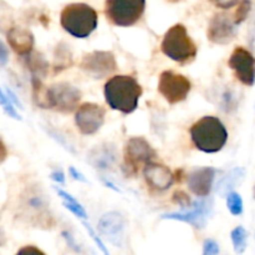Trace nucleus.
Instances as JSON below:
<instances>
[{
  "label": "nucleus",
  "mask_w": 255,
  "mask_h": 255,
  "mask_svg": "<svg viewBox=\"0 0 255 255\" xmlns=\"http://www.w3.org/2000/svg\"><path fill=\"white\" fill-rule=\"evenodd\" d=\"M60 22L70 35L85 39L96 29L97 12L94 7L84 2L69 4L61 11Z\"/></svg>",
  "instance_id": "7ed1b4c3"
},
{
  "label": "nucleus",
  "mask_w": 255,
  "mask_h": 255,
  "mask_svg": "<svg viewBox=\"0 0 255 255\" xmlns=\"http://www.w3.org/2000/svg\"><path fill=\"white\" fill-rule=\"evenodd\" d=\"M174 178L177 179V182H182V181H183V171H182V169H177L176 176H174Z\"/></svg>",
  "instance_id": "c85d7f7f"
},
{
  "label": "nucleus",
  "mask_w": 255,
  "mask_h": 255,
  "mask_svg": "<svg viewBox=\"0 0 255 255\" xmlns=\"http://www.w3.org/2000/svg\"><path fill=\"white\" fill-rule=\"evenodd\" d=\"M24 253H36V254H44L40 249L34 248V247H26V248H22L17 252V254H24Z\"/></svg>",
  "instance_id": "a878e982"
},
{
  "label": "nucleus",
  "mask_w": 255,
  "mask_h": 255,
  "mask_svg": "<svg viewBox=\"0 0 255 255\" xmlns=\"http://www.w3.org/2000/svg\"><path fill=\"white\" fill-rule=\"evenodd\" d=\"M203 253L206 255H213V254H218L219 253V248L218 244L213 241H206L204 242V251Z\"/></svg>",
  "instance_id": "5701e85b"
},
{
  "label": "nucleus",
  "mask_w": 255,
  "mask_h": 255,
  "mask_svg": "<svg viewBox=\"0 0 255 255\" xmlns=\"http://www.w3.org/2000/svg\"><path fill=\"white\" fill-rule=\"evenodd\" d=\"M216 6L222 7V9H229L239 2V0H211Z\"/></svg>",
  "instance_id": "b1692460"
},
{
  "label": "nucleus",
  "mask_w": 255,
  "mask_h": 255,
  "mask_svg": "<svg viewBox=\"0 0 255 255\" xmlns=\"http://www.w3.org/2000/svg\"><path fill=\"white\" fill-rule=\"evenodd\" d=\"M254 197H255V189H254Z\"/></svg>",
  "instance_id": "2f4dec72"
},
{
  "label": "nucleus",
  "mask_w": 255,
  "mask_h": 255,
  "mask_svg": "<svg viewBox=\"0 0 255 255\" xmlns=\"http://www.w3.org/2000/svg\"><path fill=\"white\" fill-rule=\"evenodd\" d=\"M171 1H177V0H171Z\"/></svg>",
  "instance_id": "7c9ffc66"
},
{
  "label": "nucleus",
  "mask_w": 255,
  "mask_h": 255,
  "mask_svg": "<svg viewBox=\"0 0 255 255\" xmlns=\"http://www.w3.org/2000/svg\"><path fill=\"white\" fill-rule=\"evenodd\" d=\"M80 67L95 79H104L117 69L115 55L110 51H94L84 55Z\"/></svg>",
  "instance_id": "6e6552de"
},
{
  "label": "nucleus",
  "mask_w": 255,
  "mask_h": 255,
  "mask_svg": "<svg viewBox=\"0 0 255 255\" xmlns=\"http://www.w3.org/2000/svg\"><path fill=\"white\" fill-rule=\"evenodd\" d=\"M56 191H57V193H59V196L62 197V198L65 199L64 204H65V207H66L67 209H70V211H71L72 213L76 214L77 217H82V218H86V217H87L86 212L84 211V208H82V207L80 206V204L77 203V202L75 201L72 197H70L69 194L65 193L64 191H60V189H56Z\"/></svg>",
  "instance_id": "f3484780"
},
{
  "label": "nucleus",
  "mask_w": 255,
  "mask_h": 255,
  "mask_svg": "<svg viewBox=\"0 0 255 255\" xmlns=\"http://www.w3.org/2000/svg\"><path fill=\"white\" fill-rule=\"evenodd\" d=\"M104 91L107 105L111 109L122 114H131L137 109L143 90L133 76L117 75L106 82Z\"/></svg>",
  "instance_id": "f257e3e1"
},
{
  "label": "nucleus",
  "mask_w": 255,
  "mask_h": 255,
  "mask_svg": "<svg viewBox=\"0 0 255 255\" xmlns=\"http://www.w3.org/2000/svg\"><path fill=\"white\" fill-rule=\"evenodd\" d=\"M6 50H5L4 45H1V64L4 65L5 61H6Z\"/></svg>",
  "instance_id": "c756f323"
},
{
  "label": "nucleus",
  "mask_w": 255,
  "mask_h": 255,
  "mask_svg": "<svg viewBox=\"0 0 255 255\" xmlns=\"http://www.w3.org/2000/svg\"><path fill=\"white\" fill-rule=\"evenodd\" d=\"M144 178H146L147 184L152 189L156 191H166L172 186L174 181V176L168 167L163 164L154 163V162H148L143 168Z\"/></svg>",
  "instance_id": "ddd939ff"
},
{
  "label": "nucleus",
  "mask_w": 255,
  "mask_h": 255,
  "mask_svg": "<svg viewBox=\"0 0 255 255\" xmlns=\"http://www.w3.org/2000/svg\"><path fill=\"white\" fill-rule=\"evenodd\" d=\"M232 241H233L236 252L242 253V252L244 251V248H246L247 232L244 231L242 227H238V228H236L233 232H232Z\"/></svg>",
  "instance_id": "a211bd4d"
},
{
  "label": "nucleus",
  "mask_w": 255,
  "mask_h": 255,
  "mask_svg": "<svg viewBox=\"0 0 255 255\" xmlns=\"http://www.w3.org/2000/svg\"><path fill=\"white\" fill-rule=\"evenodd\" d=\"M203 206L204 204H201V207H197L193 212L191 213H186V214H171V216H166L163 218H169V219H177V221H183L187 222V223H197L202 217L204 216V211H203Z\"/></svg>",
  "instance_id": "dca6fc26"
},
{
  "label": "nucleus",
  "mask_w": 255,
  "mask_h": 255,
  "mask_svg": "<svg viewBox=\"0 0 255 255\" xmlns=\"http://www.w3.org/2000/svg\"><path fill=\"white\" fill-rule=\"evenodd\" d=\"M1 104H2V106H4L5 111H6L7 114L11 115V116L15 117V119H16V120H19V117H17V114L14 111V109H12L11 104H9V102L6 101V99H5L4 95H1Z\"/></svg>",
  "instance_id": "393cba45"
},
{
  "label": "nucleus",
  "mask_w": 255,
  "mask_h": 255,
  "mask_svg": "<svg viewBox=\"0 0 255 255\" xmlns=\"http://www.w3.org/2000/svg\"><path fill=\"white\" fill-rule=\"evenodd\" d=\"M154 156L156 152L143 137H132L125 144V166L131 174L138 173Z\"/></svg>",
  "instance_id": "423d86ee"
},
{
  "label": "nucleus",
  "mask_w": 255,
  "mask_h": 255,
  "mask_svg": "<svg viewBox=\"0 0 255 255\" xmlns=\"http://www.w3.org/2000/svg\"><path fill=\"white\" fill-rule=\"evenodd\" d=\"M30 55V54H29ZM27 65H29L30 70L32 71V74H35V72H40V74H45V69H46V62H44L41 60V57L39 56V55H30V59H29V62H27Z\"/></svg>",
  "instance_id": "412c9836"
},
{
  "label": "nucleus",
  "mask_w": 255,
  "mask_h": 255,
  "mask_svg": "<svg viewBox=\"0 0 255 255\" xmlns=\"http://www.w3.org/2000/svg\"><path fill=\"white\" fill-rule=\"evenodd\" d=\"M81 92L72 85L61 82L49 87V109L70 114L79 106Z\"/></svg>",
  "instance_id": "1a4fd4ad"
},
{
  "label": "nucleus",
  "mask_w": 255,
  "mask_h": 255,
  "mask_svg": "<svg viewBox=\"0 0 255 255\" xmlns=\"http://www.w3.org/2000/svg\"><path fill=\"white\" fill-rule=\"evenodd\" d=\"M234 20L227 14H216L212 17L208 25L207 36L213 44L226 45L231 42L234 37Z\"/></svg>",
  "instance_id": "f8f14e48"
},
{
  "label": "nucleus",
  "mask_w": 255,
  "mask_h": 255,
  "mask_svg": "<svg viewBox=\"0 0 255 255\" xmlns=\"http://www.w3.org/2000/svg\"><path fill=\"white\" fill-rule=\"evenodd\" d=\"M214 179V169L209 167L196 169L188 177L189 189L198 197H207L211 193Z\"/></svg>",
  "instance_id": "2eb2a0df"
},
{
  "label": "nucleus",
  "mask_w": 255,
  "mask_h": 255,
  "mask_svg": "<svg viewBox=\"0 0 255 255\" xmlns=\"http://www.w3.org/2000/svg\"><path fill=\"white\" fill-rule=\"evenodd\" d=\"M251 7V0H242V1L239 2V6L238 9H237L236 14H234V22H236V24H242V22L248 17Z\"/></svg>",
  "instance_id": "aec40b11"
},
{
  "label": "nucleus",
  "mask_w": 255,
  "mask_h": 255,
  "mask_svg": "<svg viewBox=\"0 0 255 255\" xmlns=\"http://www.w3.org/2000/svg\"><path fill=\"white\" fill-rule=\"evenodd\" d=\"M192 89V84L186 76L171 71H163L159 76L158 91L167 102L174 105L184 101Z\"/></svg>",
  "instance_id": "0eeeda50"
},
{
  "label": "nucleus",
  "mask_w": 255,
  "mask_h": 255,
  "mask_svg": "<svg viewBox=\"0 0 255 255\" xmlns=\"http://www.w3.org/2000/svg\"><path fill=\"white\" fill-rule=\"evenodd\" d=\"M161 50L178 64H189L197 56V45L183 24H176L164 34Z\"/></svg>",
  "instance_id": "20e7f679"
},
{
  "label": "nucleus",
  "mask_w": 255,
  "mask_h": 255,
  "mask_svg": "<svg viewBox=\"0 0 255 255\" xmlns=\"http://www.w3.org/2000/svg\"><path fill=\"white\" fill-rule=\"evenodd\" d=\"M6 39L15 54L20 55V56H27L29 54H31L34 36L27 29H22L19 26L11 27L7 31Z\"/></svg>",
  "instance_id": "4468645a"
},
{
  "label": "nucleus",
  "mask_w": 255,
  "mask_h": 255,
  "mask_svg": "<svg viewBox=\"0 0 255 255\" xmlns=\"http://www.w3.org/2000/svg\"><path fill=\"white\" fill-rule=\"evenodd\" d=\"M227 204H228V209L233 216H239L243 211V201H242L241 196L237 193H231L227 198Z\"/></svg>",
  "instance_id": "6ab92c4d"
},
{
  "label": "nucleus",
  "mask_w": 255,
  "mask_h": 255,
  "mask_svg": "<svg viewBox=\"0 0 255 255\" xmlns=\"http://www.w3.org/2000/svg\"><path fill=\"white\" fill-rule=\"evenodd\" d=\"M191 138L199 151L216 153L226 144L228 132L221 120L214 116H206L191 127Z\"/></svg>",
  "instance_id": "f03ea898"
},
{
  "label": "nucleus",
  "mask_w": 255,
  "mask_h": 255,
  "mask_svg": "<svg viewBox=\"0 0 255 255\" xmlns=\"http://www.w3.org/2000/svg\"><path fill=\"white\" fill-rule=\"evenodd\" d=\"M51 178L54 181L59 182V183H64V174H62V172H55V173L51 174Z\"/></svg>",
  "instance_id": "bb28decb"
},
{
  "label": "nucleus",
  "mask_w": 255,
  "mask_h": 255,
  "mask_svg": "<svg viewBox=\"0 0 255 255\" xmlns=\"http://www.w3.org/2000/svg\"><path fill=\"white\" fill-rule=\"evenodd\" d=\"M173 201L176 202V203L181 204L182 207H187L191 204V199H189V197L187 196L183 191H177L176 193L173 194Z\"/></svg>",
  "instance_id": "4be33fe9"
},
{
  "label": "nucleus",
  "mask_w": 255,
  "mask_h": 255,
  "mask_svg": "<svg viewBox=\"0 0 255 255\" xmlns=\"http://www.w3.org/2000/svg\"><path fill=\"white\" fill-rule=\"evenodd\" d=\"M70 172H71V173L74 174V178L79 179V181H82V182H85V181H86V179H85L84 177L81 176V174H80V173H77V172H76V169H75V168H70Z\"/></svg>",
  "instance_id": "cd10ccee"
},
{
  "label": "nucleus",
  "mask_w": 255,
  "mask_h": 255,
  "mask_svg": "<svg viewBox=\"0 0 255 255\" xmlns=\"http://www.w3.org/2000/svg\"><path fill=\"white\" fill-rule=\"evenodd\" d=\"M146 0H106L105 15L111 24L131 26L141 19Z\"/></svg>",
  "instance_id": "39448f33"
},
{
  "label": "nucleus",
  "mask_w": 255,
  "mask_h": 255,
  "mask_svg": "<svg viewBox=\"0 0 255 255\" xmlns=\"http://www.w3.org/2000/svg\"><path fill=\"white\" fill-rule=\"evenodd\" d=\"M229 67L236 77L247 86H252L255 81V59L251 51L239 46L234 49L228 61Z\"/></svg>",
  "instance_id": "9b49d317"
},
{
  "label": "nucleus",
  "mask_w": 255,
  "mask_h": 255,
  "mask_svg": "<svg viewBox=\"0 0 255 255\" xmlns=\"http://www.w3.org/2000/svg\"><path fill=\"white\" fill-rule=\"evenodd\" d=\"M105 116H106L105 107L94 102H86L77 109L75 121L77 128L82 134H94L104 125Z\"/></svg>",
  "instance_id": "9d476101"
}]
</instances>
